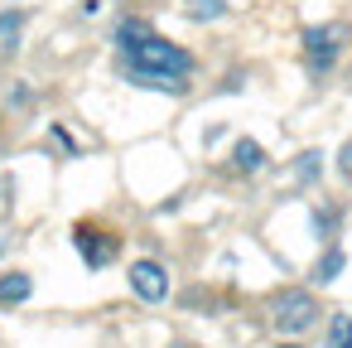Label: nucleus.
Here are the masks:
<instances>
[{"label": "nucleus", "mask_w": 352, "mask_h": 348, "mask_svg": "<svg viewBox=\"0 0 352 348\" xmlns=\"http://www.w3.org/2000/svg\"><path fill=\"white\" fill-rule=\"evenodd\" d=\"M30 295H34V276L30 271H0V305L6 309L25 305Z\"/></svg>", "instance_id": "6e6552de"}, {"label": "nucleus", "mask_w": 352, "mask_h": 348, "mask_svg": "<svg viewBox=\"0 0 352 348\" xmlns=\"http://www.w3.org/2000/svg\"><path fill=\"white\" fill-rule=\"evenodd\" d=\"M275 348H304V338H280Z\"/></svg>", "instance_id": "f3484780"}, {"label": "nucleus", "mask_w": 352, "mask_h": 348, "mask_svg": "<svg viewBox=\"0 0 352 348\" xmlns=\"http://www.w3.org/2000/svg\"><path fill=\"white\" fill-rule=\"evenodd\" d=\"M6 252H10V237H6V232H0V261H6Z\"/></svg>", "instance_id": "a211bd4d"}, {"label": "nucleus", "mask_w": 352, "mask_h": 348, "mask_svg": "<svg viewBox=\"0 0 352 348\" xmlns=\"http://www.w3.org/2000/svg\"><path fill=\"white\" fill-rule=\"evenodd\" d=\"M314 227H318L323 242H338V213H333V208H318V213H314Z\"/></svg>", "instance_id": "4468645a"}, {"label": "nucleus", "mask_w": 352, "mask_h": 348, "mask_svg": "<svg viewBox=\"0 0 352 348\" xmlns=\"http://www.w3.org/2000/svg\"><path fill=\"white\" fill-rule=\"evenodd\" d=\"M20 30H25V10H20V6L0 10V49H6V54L20 49Z\"/></svg>", "instance_id": "9b49d317"}, {"label": "nucleus", "mask_w": 352, "mask_h": 348, "mask_svg": "<svg viewBox=\"0 0 352 348\" xmlns=\"http://www.w3.org/2000/svg\"><path fill=\"white\" fill-rule=\"evenodd\" d=\"M294 174H299V184H314L323 174V150H304L299 165H294Z\"/></svg>", "instance_id": "ddd939ff"}, {"label": "nucleus", "mask_w": 352, "mask_h": 348, "mask_svg": "<svg viewBox=\"0 0 352 348\" xmlns=\"http://www.w3.org/2000/svg\"><path fill=\"white\" fill-rule=\"evenodd\" d=\"M323 300L314 285H280L270 300H265V319H270V334L275 338H309L318 324H323Z\"/></svg>", "instance_id": "f03ea898"}, {"label": "nucleus", "mask_w": 352, "mask_h": 348, "mask_svg": "<svg viewBox=\"0 0 352 348\" xmlns=\"http://www.w3.org/2000/svg\"><path fill=\"white\" fill-rule=\"evenodd\" d=\"M299 44H304V68H309V78H328L333 68H338V59H342V49H347V25H309L304 34H299Z\"/></svg>", "instance_id": "7ed1b4c3"}, {"label": "nucleus", "mask_w": 352, "mask_h": 348, "mask_svg": "<svg viewBox=\"0 0 352 348\" xmlns=\"http://www.w3.org/2000/svg\"><path fill=\"white\" fill-rule=\"evenodd\" d=\"M265 160H270V155H265V145H261V141H251V136H241V141L232 145V170H236V174H261V170H265Z\"/></svg>", "instance_id": "0eeeda50"}, {"label": "nucleus", "mask_w": 352, "mask_h": 348, "mask_svg": "<svg viewBox=\"0 0 352 348\" xmlns=\"http://www.w3.org/2000/svg\"><path fill=\"white\" fill-rule=\"evenodd\" d=\"M150 34H155V30H150V20L126 15V20L116 25V39H111V44H116V54H131V49H135V44H145Z\"/></svg>", "instance_id": "1a4fd4ad"}, {"label": "nucleus", "mask_w": 352, "mask_h": 348, "mask_svg": "<svg viewBox=\"0 0 352 348\" xmlns=\"http://www.w3.org/2000/svg\"><path fill=\"white\" fill-rule=\"evenodd\" d=\"M188 20H198V25H217V20H227V10H232V0H188Z\"/></svg>", "instance_id": "f8f14e48"}, {"label": "nucleus", "mask_w": 352, "mask_h": 348, "mask_svg": "<svg viewBox=\"0 0 352 348\" xmlns=\"http://www.w3.org/2000/svg\"><path fill=\"white\" fill-rule=\"evenodd\" d=\"M121 68H126V78H131L135 88L179 97V92H188V78H193L198 63H193L188 49L169 44L164 34H150L145 44H135L131 54H121Z\"/></svg>", "instance_id": "f257e3e1"}, {"label": "nucleus", "mask_w": 352, "mask_h": 348, "mask_svg": "<svg viewBox=\"0 0 352 348\" xmlns=\"http://www.w3.org/2000/svg\"><path fill=\"white\" fill-rule=\"evenodd\" d=\"M323 348H352V309H338V314H328Z\"/></svg>", "instance_id": "9d476101"}, {"label": "nucleus", "mask_w": 352, "mask_h": 348, "mask_svg": "<svg viewBox=\"0 0 352 348\" xmlns=\"http://www.w3.org/2000/svg\"><path fill=\"white\" fill-rule=\"evenodd\" d=\"M54 141H58V145H63V150H68V155H73V160H78V141H73V136H68V131H63V126H54Z\"/></svg>", "instance_id": "dca6fc26"}, {"label": "nucleus", "mask_w": 352, "mask_h": 348, "mask_svg": "<svg viewBox=\"0 0 352 348\" xmlns=\"http://www.w3.org/2000/svg\"><path fill=\"white\" fill-rule=\"evenodd\" d=\"M342 271H347V247H342V242H323V252H318L314 266H309V285L323 290V285H333Z\"/></svg>", "instance_id": "423d86ee"}, {"label": "nucleus", "mask_w": 352, "mask_h": 348, "mask_svg": "<svg viewBox=\"0 0 352 348\" xmlns=\"http://www.w3.org/2000/svg\"><path fill=\"white\" fill-rule=\"evenodd\" d=\"M338 174H342V179H352V141L338 150Z\"/></svg>", "instance_id": "2eb2a0df"}, {"label": "nucleus", "mask_w": 352, "mask_h": 348, "mask_svg": "<svg viewBox=\"0 0 352 348\" xmlns=\"http://www.w3.org/2000/svg\"><path fill=\"white\" fill-rule=\"evenodd\" d=\"M126 280H131V295L145 300V305H164V300H169V266H164V261L140 256V261H131Z\"/></svg>", "instance_id": "39448f33"}, {"label": "nucleus", "mask_w": 352, "mask_h": 348, "mask_svg": "<svg viewBox=\"0 0 352 348\" xmlns=\"http://www.w3.org/2000/svg\"><path fill=\"white\" fill-rule=\"evenodd\" d=\"M73 247H78V256L92 271H102V266H111L121 256V232L116 227H102V223H78L73 227Z\"/></svg>", "instance_id": "20e7f679"}]
</instances>
